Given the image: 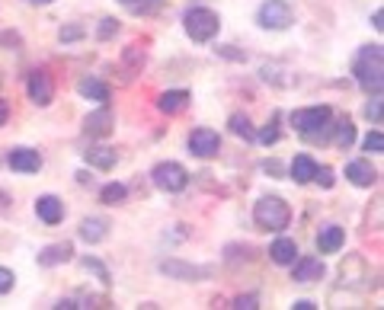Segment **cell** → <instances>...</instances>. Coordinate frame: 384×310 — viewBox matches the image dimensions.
I'll return each instance as SVG.
<instances>
[{"label": "cell", "mask_w": 384, "mask_h": 310, "mask_svg": "<svg viewBox=\"0 0 384 310\" xmlns=\"http://www.w3.org/2000/svg\"><path fill=\"white\" fill-rule=\"evenodd\" d=\"M84 157H87V163L97 166V170H112V166H116V160H119L112 147H90Z\"/></svg>", "instance_id": "obj_21"}, {"label": "cell", "mask_w": 384, "mask_h": 310, "mask_svg": "<svg viewBox=\"0 0 384 310\" xmlns=\"http://www.w3.org/2000/svg\"><path fill=\"white\" fill-rule=\"evenodd\" d=\"M330 122V109L327 106H314V109H298L292 112V125L295 131H301L304 138H317Z\"/></svg>", "instance_id": "obj_5"}, {"label": "cell", "mask_w": 384, "mask_h": 310, "mask_svg": "<svg viewBox=\"0 0 384 310\" xmlns=\"http://www.w3.org/2000/svg\"><path fill=\"white\" fill-rule=\"evenodd\" d=\"M151 180L157 189H163V192H182V189L189 186V173L186 166L173 163V160H167V163H157L151 170Z\"/></svg>", "instance_id": "obj_4"}, {"label": "cell", "mask_w": 384, "mask_h": 310, "mask_svg": "<svg viewBox=\"0 0 384 310\" xmlns=\"http://www.w3.org/2000/svg\"><path fill=\"white\" fill-rule=\"evenodd\" d=\"M29 99H32L35 106H49L51 99H55V80H51V74L35 70V74L29 77Z\"/></svg>", "instance_id": "obj_8"}, {"label": "cell", "mask_w": 384, "mask_h": 310, "mask_svg": "<svg viewBox=\"0 0 384 310\" xmlns=\"http://www.w3.org/2000/svg\"><path fill=\"white\" fill-rule=\"evenodd\" d=\"M259 141H263V144H275V141H279V128H275V125L263 128L259 131Z\"/></svg>", "instance_id": "obj_31"}, {"label": "cell", "mask_w": 384, "mask_h": 310, "mask_svg": "<svg viewBox=\"0 0 384 310\" xmlns=\"http://www.w3.org/2000/svg\"><path fill=\"white\" fill-rule=\"evenodd\" d=\"M253 218L263 230H285L288 221H292V208L279 199V195H263L253 208Z\"/></svg>", "instance_id": "obj_2"}, {"label": "cell", "mask_w": 384, "mask_h": 310, "mask_svg": "<svg viewBox=\"0 0 384 310\" xmlns=\"http://www.w3.org/2000/svg\"><path fill=\"white\" fill-rule=\"evenodd\" d=\"M7 116H10V106L7 99H0V125H7Z\"/></svg>", "instance_id": "obj_35"}, {"label": "cell", "mask_w": 384, "mask_h": 310, "mask_svg": "<svg viewBox=\"0 0 384 310\" xmlns=\"http://www.w3.org/2000/svg\"><path fill=\"white\" fill-rule=\"evenodd\" d=\"M182 23H186L189 39H196V42H211V39L218 35V29H221V20H218V13H215V10H209V7L189 10Z\"/></svg>", "instance_id": "obj_3"}, {"label": "cell", "mask_w": 384, "mask_h": 310, "mask_svg": "<svg viewBox=\"0 0 384 310\" xmlns=\"http://www.w3.org/2000/svg\"><path fill=\"white\" fill-rule=\"evenodd\" d=\"M365 116H368L375 125H381V93H375V99L365 106Z\"/></svg>", "instance_id": "obj_28"}, {"label": "cell", "mask_w": 384, "mask_h": 310, "mask_svg": "<svg viewBox=\"0 0 384 310\" xmlns=\"http://www.w3.org/2000/svg\"><path fill=\"white\" fill-rule=\"evenodd\" d=\"M269 256H273V262H279V266H292V262L298 259V247H295V240H288V237H279V240L269 247Z\"/></svg>", "instance_id": "obj_17"}, {"label": "cell", "mask_w": 384, "mask_h": 310, "mask_svg": "<svg viewBox=\"0 0 384 310\" xmlns=\"http://www.w3.org/2000/svg\"><path fill=\"white\" fill-rule=\"evenodd\" d=\"M35 214L45 221V224H58L64 218V205L55 199V195H42V199L35 202Z\"/></svg>", "instance_id": "obj_13"}, {"label": "cell", "mask_w": 384, "mask_h": 310, "mask_svg": "<svg viewBox=\"0 0 384 310\" xmlns=\"http://www.w3.org/2000/svg\"><path fill=\"white\" fill-rule=\"evenodd\" d=\"M80 35H84V29H80V26H64L61 32H58V39H61V42H77Z\"/></svg>", "instance_id": "obj_30"}, {"label": "cell", "mask_w": 384, "mask_h": 310, "mask_svg": "<svg viewBox=\"0 0 384 310\" xmlns=\"http://www.w3.org/2000/svg\"><path fill=\"white\" fill-rule=\"evenodd\" d=\"M74 256V247L70 243H51L39 253V266H58V262H68Z\"/></svg>", "instance_id": "obj_18"}, {"label": "cell", "mask_w": 384, "mask_h": 310, "mask_svg": "<svg viewBox=\"0 0 384 310\" xmlns=\"http://www.w3.org/2000/svg\"><path fill=\"white\" fill-rule=\"evenodd\" d=\"M77 93H80L84 99H97V103H106V99H109V87L93 80V77H84V80L77 83Z\"/></svg>", "instance_id": "obj_19"}, {"label": "cell", "mask_w": 384, "mask_h": 310, "mask_svg": "<svg viewBox=\"0 0 384 310\" xmlns=\"http://www.w3.org/2000/svg\"><path fill=\"white\" fill-rule=\"evenodd\" d=\"M32 4H51V0H32Z\"/></svg>", "instance_id": "obj_38"}, {"label": "cell", "mask_w": 384, "mask_h": 310, "mask_svg": "<svg viewBox=\"0 0 384 310\" xmlns=\"http://www.w3.org/2000/svg\"><path fill=\"white\" fill-rule=\"evenodd\" d=\"M112 32H119V23H116V20H103V26H99V39H109V35Z\"/></svg>", "instance_id": "obj_33"}, {"label": "cell", "mask_w": 384, "mask_h": 310, "mask_svg": "<svg viewBox=\"0 0 384 310\" xmlns=\"http://www.w3.org/2000/svg\"><path fill=\"white\" fill-rule=\"evenodd\" d=\"M346 180H349L352 186H359V189H368V186H375L378 182V173H375V166H371L368 160H352V163L346 166Z\"/></svg>", "instance_id": "obj_10"}, {"label": "cell", "mask_w": 384, "mask_h": 310, "mask_svg": "<svg viewBox=\"0 0 384 310\" xmlns=\"http://www.w3.org/2000/svg\"><path fill=\"white\" fill-rule=\"evenodd\" d=\"M234 307H237V310H253V307H259V304H256V297H253V294H247V297H237V304H234Z\"/></svg>", "instance_id": "obj_34"}, {"label": "cell", "mask_w": 384, "mask_h": 310, "mask_svg": "<svg viewBox=\"0 0 384 310\" xmlns=\"http://www.w3.org/2000/svg\"><path fill=\"white\" fill-rule=\"evenodd\" d=\"M314 180H317V182H321V186H323V189H330V186H333V182H336V180H333V170H330V166H317V173H314Z\"/></svg>", "instance_id": "obj_29"}, {"label": "cell", "mask_w": 384, "mask_h": 310, "mask_svg": "<svg viewBox=\"0 0 384 310\" xmlns=\"http://www.w3.org/2000/svg\"><path fill=\"white\" fill-rule=\"evenodd\" d=\"M314 173H317V163H314V157L311 154H298V157L292 160V180L295 182H311L314 180Z\"/></svg>", "instance_id": "obj_14"}, {"label": "cell", "mask_w": 384, "mask_h": 310, "mask_svg": "<svg viewBox=\"0 0 384 310\" xmlns=\"http://www.w3.org/2000/svg\"><path fill=\"white\" fill-rule=\"evenodd\" d=\"M186 106H189L186 90H167V93H161V99H157V109L167 112V116H176V112H182Z\"/></svg>", "instance_id": "obj_15"}, {"label": "cell", "mask_w": 384, "mask_h": 310, "mask_svg": "<svg viewBox=\"0 0 384 310\" xmlns=\"http://www.w3.org/2000/svg\"><path fill=\"white\" fill-rule=\"evenodd\" d=\"M230 131H234L237 138H244V141L256 138V131H253V125H250V118L247 116H230Z\"/></svg>", "instance_id": "obj_24"}, {"label": "cell", "mask_w": 384, "mask_h": 310, "mask_svg": "<svg viewBox=\"0 0 384 310\" xmlns=\"http://www.w3.org/2000/svg\"><path fill=\"white\" fill-rule=\"evenodd\" d=\"M352 74H356L359 87L365 93H381L384 87V51L381 45H368L356 55V64H352Z\"/></svg>", "instance_id": "obj_1"}, {"label": "cell", "mask_w": 384, "mask_h": 310, "mask_svg": "<svg viewBox=\"0 0 384 310\" xmlns=\"http://www.w3.org/2000/svg\"><path fill=\"white\" fill-rule=\"evenodd\" d=\"M371 20H375V29H384V13H381V10H375V16H371Z\"/></svg>", "instance_id": "obj_36"}, {"label": "cell", "mask_w": 384, "mask_h": 310, "mask_svg": "<svg viewBox=\"0 0 384 310\" xmlns=\"http://www.w3.org/2000/svg\"><path fill=\"white\" fill-rule=\"evenodd\" d=\"M295 282H317L323 278V262L314 259V256H304V259L295 262Z\"/></svg>", "instance_id": "obj_12"}, {"label": "cell", "mask_w": 384, "mask_h": 310, "mask_svg": "<svg viewBox=\"0 0 384 310\" xmlns=\"http://www.w3.org/2000/svg\"><path fill=\"white\" fill-rule=\"evenodd\" d=\"M221 151V138H218V131L211 128H196L189 135V154H196V157H215Z\"/></svg>", "instance_id": "obj_7"}, {"label": "cell", "mask_w": 384, "mask_h": 310, "mask_svg": "<svg viewBox=\"0 0 384 310\" xmlns=\"http://www.w3.org/2000/svg\"><path fill=\"white\" fill-rule=\"evenodd\" d=\"M256 20L263 29H288L295 13H292V7H288V0H266L263 7H259Z\"/></svg>", "instance_id": "obj_6"}, {"label": "cell", "mask_w": 384, "mask_h": 310, "mask_svg": "<svg viewBox=\"0 0 384 310\" xmlns=\"http://www.w3.org/2000/svg\"><path fill=\"white\" fill-rule=\"evenodd\" d=\"M106 234H109V224L103 218H87L80 224V240H87V243H99Z\"/></svg>", "instance_id": "obj_20"}, {"label": "cell", "mask_w": 384, "mask_h": 310, "mask_svg": "<svg viewBox=\"0 0 384 310\" xmlns=\"http://www.w3.org/2000/svg\"><path fill=\"white\" fill-rule=\"evenodd\" d=\"M125 186L122 182H109V186H103V192H99V202L103 205H122L125 202Z\"/></svg>", "instance_id": "obj_23"}, {"label": "cell", "mask_w": 384, "mask_h": 310, "mask_svg": "<svg viewBox=\"0 0 384 310\" xmlns=\"http://www.w3.org/2000/svg\"><path fill=\"white\" fill-rule=\"evenodd\" d=\"M84 269H93L99 278H103L106 285L112 282V278H109V269H106V266H103V262H99V259H90V256H87V259H84Z\"/></svg>", "instance_id": "obj_27"}, {"label": "cell", "mask_w": 384, "mask_h": 310, "mask_svg": "<svg viewBox=\"0 0 384 310\" xmlns=\"http://www.w3.org/2000/svg\"><path fill=\"white\" fill-rule=\"evenodd\" d=\"M342 243H346V230L336 228V224H327V228H321V234H317V249H321V253H340Z\"/></svg>", "instance_id": "obj_11"}, {"label": "cell", "mask_w": 384, "mask_h": 310, "mask_svg": "<svg viewBox=\"0 0 384 310\" xmlns=\"http://www.w3.org/2000/svg\"><path fill=\"white\" fill-rule=\"evenodd\" d=\"M365 151H371V154L384 151V135H381V131H368V138H365Z\"/></svg>", "instance_id": "obj_26"}, {"label": "cell", "mask_w": 384, "mask_h": 310, "mask_svg": "<svg viewBox=\"0 0 384 310\" xmlns=\"http://www.w3.org/2000/svg\"><path fill=\"white\" fill-rule=\"evenodd\" d=\"M84 128H87V135H97V138L109 135V131H112V112L106 109V106L99 112H90V116H87V122H84Z\"/></svg>", "instance_id": "obj_16"}, {"label": "cell", "mask_w": 384, "mask_h": 310, "mask_svg": "<svg viewBox=\"0 0 384 310\" xmlns=\"http://www.w3.org/2000/svg\"><path fill=\"white\" fill-rule=\"evenodd\" d=\"M10 170L16 173H39L42 170V157H39V151H29V147H13L7 157Z\"/></svg>", "instance_id": "obj_9"}, {"label": "cell", "mask_w": 384, "mask_h": 310, "mask_svg": "<svg viewBox=\"0 0 384 310\" xmlns=\"http://www.w3.org/2000/svg\"><path fill=\"white\" fill-rule=\"evenodd\" d=\"M161 269L167 272V275L189 278V282H192V278H196V275H202V272H199V269H189V266H182V262H161Z\"/></svg>", "instance_id": "obj_25"}, {"label": "cell", "mask_w": 384, "mask_h": 310, "mask_svg": "<svg viewBox=\"0 0 384 310\" xmlns=\"http://www.w3.org/2000/svg\"><path fill=\"white\" fill-rule=\"evenodd\" d=\"M13 288V272L10 269H0V294H7Z\"/></svg>", "instance_id": "obj_32"}, {"label": "cell", "mask_w": 384, "mask_h": 310, "mask_svg": "<svg viewBox=\"0 0 384 310\" xmlns=\"http://www.w3.org/2000/svg\"><path fill=\"white\" fill-rule=\"evenodd\" d=\"M352 141H356V125H352L349 118H340V122H336L333 144L340 147V151H346V147H352Z\"/></svg>", "instance_id": "obj_22"}, {"label": "cell", "mask_w": 384, "mask_h": 310, "mask_svg": "<svg viewBox=\"0 0 384 310\" xmlns=\"http://www.w3.org/2000/svg\"><path fill=\"white\" fill-rule=\"evenodd\" d=\"M295 310H314V304H311V301H298V304H295Z\"/></svg>", "instance_id": "obj_37"}]
</instances>
